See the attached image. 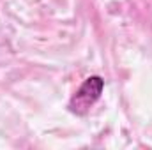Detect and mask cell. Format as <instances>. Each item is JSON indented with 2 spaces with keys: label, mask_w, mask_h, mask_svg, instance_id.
Here are the masks:
<instances>
[{
  "label": "cell",
  "mask_w": 152,
  "mask_h": 150,
  "mask_svg": "<svg viewBox=\"0 0 152 150\" xmlns=\"http://www.w3.org/2000/svg\"><path fill=\"white\" fill-rule=\"evenodd\" d=\"M104 88V81L101 76H90L85 79V83L78 88L75 95L69 101V111L76 115H87L88 110L99 101Z\"/></svg>",
  "instance_id": "1"
}]
</instances>
